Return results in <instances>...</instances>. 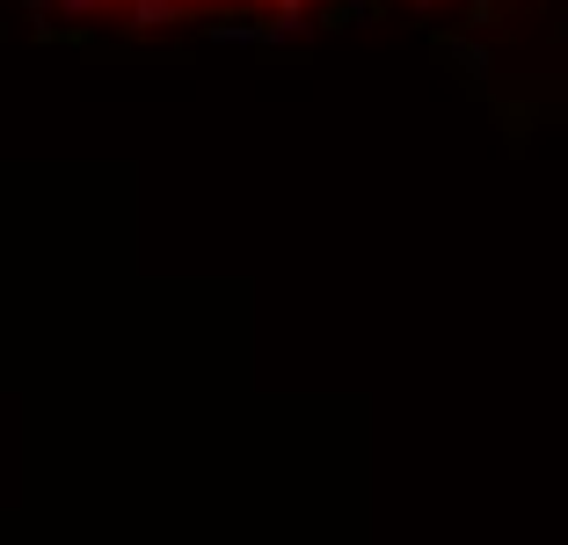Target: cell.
I'll return each mask as SVG.
<instances>
[{"instance_id": "cell-3", "label": "cell", "mask_w": 568, "mask_h": 545, "mask_svg": "<svg viewBox=\"0 0 568 545\" xmlns=\"http://www.w3.org/2000/svg\"><path fill=\"white\" fill-rule=\"evenodd\" d=\"M59 8H73V16H95L102 0H59Z\"/></svg>"}, {"instance_id": "cell-2", "label": "cell", "mask_w": 568, "mask_h": 545, "mask_svg": "<svg viewBox=\"0 0 568 545\" xmlns=\"http://www.w3.org/2000/svg\"><path fill=\"white\" fill-rule=\"evenodd\" d=\"M452 66L467 73V81H481V73H488V59H481V51H474V44H452Z\"/></svg>"}, {"instance_id": "cell-1", "label": "cell", "mask_w": 568, "mask_h": 545, "mask_svg": "<svg viewBox=\"0 0 568 545\" xmlns=\"http://www.w3.org/2000/svg\"><path fill=\"white\" fill-rule=\"evenodd\" d=\"M183 0H132V22H175Z\"/></svg>"}, {"instance_id": "cell-4", "label": "cell", "mask_w": 568, "mask_h": 545, "mask_svg": "<svg viewBox=\"0 0 568 545\" xmlns=\"http://www.w3.org/2000/svg\"><path fill=\"white\" fill-rule=\"evenodd\" d=\"M423 8H430V0H423Z\"/></svg>"}]
</instances>
